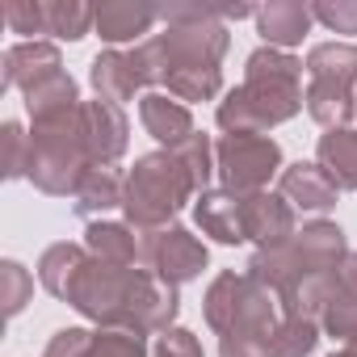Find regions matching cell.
<instances>
[{"instance_id":"1","label":"cell","mask_w":357,"mask_h":357,"mask_svg":"<svg viewBox=\"0 0 357 357\" xmlns=\"http://www.w3.org/2000/svg\"><path fill=\"white\" fill-rule=\"evenodd\" d=\"M168 22L164 34L135 47L139 72L147 84L168 89L176 101H211L223 89V55H227V9H160Z\"/></svg>"},{"instance_id":"25","label":"cell","mask_w":357,"mask_h":357,"mask_svg":"<svg viewBox=\"0 0 357 357\" xmlns=\"http://www.w3.org/2000/svg\"><path fill=\"white\" fill-rule=\"evenodd\" d=\"M43 13H47V34L68 43H80L97 26V9L80 5V0H43Z\"/></svg>"},{"instance_id":"36","label":"cell","mask_w":357,"mask_h":357,"mask_svg":"<svg viewBox=\"0 0 357 357\" xmlns=\"http://www.w3.org/2000/svg\"><path fill=\"white\" fill-rule=\"evenodd\" d=\"M332 357H357V353H349V349H340V353H332Z\"/></svg>"},{"instance_id":"7","label":"cell","mask_w":357,"mask_h":357,"mask_svg":"<svg viewBox=\"0 0 357 357\" xmlns=\"http://www.w3.org/2000/svg\"><path fill=\"white\" fill-rule=\"evenodd\" d=\"M206 324L219 332V336H252V340H273L278 324H282V303L278 294L257 282L248 269L236 273H219L206 290Z\"/></svg>"},{"instance_id":"26","label":"cell","mask_w":357,"mask_h":357,"mask_svg":"<svg viewBox=\"0 0 357 357\" xmlns=\"http://www.w3.org/2000/svg\"><path fill=\"white\" fill-rule=\"evenodd\" d=\"M315 344H319V319L282 315V324L269 340V357H307Z\"/></svg>"},{"instance_id":"33","label":"cell","mask_w":357,"mask_h":357,"mask_svg":"<svg viewBox=\"0 0 357 357\" xmlns=\"http://www.w3.org/2000/svg\"><path fill=\"white\" fill-rule=\"evenodd\" d=\"M151 357H202V344L190 328H168L160 340H155V353Z\"/></svg>"},{"instance_id":"5","label":"cell","mask_w":357,"mask_h":357,"mask_svg":"<svg viewBox=\"0 0 357 357\" xmlns=\"http://www.w3.org/2000/svg\"><path fill=\"white\" fill-rule=\"evenodd\" d=\"M93 172L89 130H84V101L55 118L34 122L30 130V181L51 198H76L80 181Z\"/></svg>"},{"instance_id":"18","label":"cell","mask_w":357,"mask_h":357,"mask_svg":"<svg viewBox=\"0 0 357 357\" xmlns=\"http://www.w3.org/2000/svg\"><path fill=\"white\" fill-rule=\"evenodd\" d=\"M59 47L55 43H17L5 51V80H0V89H34L43 76L59 72Z\"/></svg>"},{"instance_id":"19","label":"cell","mask_w":357,"mask_h":357,"mask_svg":"<svg viewBox=\"0 0 357 357\" xmlns=\"http://www.w3.org/2000/svg\"><path fill=\"white\" fill-rule=\"evenodd\" d=\"M160 22V9L155 5H130V0H109V5L97 9V34L109 43V47H122V43H135L139 34H147L151 26Z\"/></svg>"},{"instance_id":"6","label":"cell","mask_w":357,"mask_h":357,"mask_svg":"<svg viewBox=\"0 0 357 357\" xmlns=\"http://www.w3.org/2000/svg\"><path fill=\"white\" fill-rule=\"evenodd\" d=\"M198 190L190 164L176 155V151H151L143 160H135V168L126 172V223L135 231H160L172 227L176 211H181Z\"/></svg>"},{"instance_id":"11","label":"cell","mask_w":357,"mask_h":357,"mask_svg":"<svg viewBox=\"0 0 357 357\" xmlns=\"http://www.w3.org/2000/svg\"><path fill=\"white\" fill-rule=\"evenodd\" d=\"M84 130H89V155H93V168H114L122 155H126V143H130V126H126V114L122 105H109V101H84Z\"/></svg>"},{"instance_id":"2","label":"cell","mask_w":357,"mask_h":357,"mask_svg":"<svg viewBox=\"0 0 357 357\" xmlns=\"http://www.w3.org/2000/svg\"><path fill=\"white\" fill-rule=\"evenodd\" d=\"M68 307H76L84 319L101 328H122L135 336L168 332L181 303H176V286L160 282L143 265H109L89 257L76 282L68 286Z\"/></svg>"},{"instance_id":"15","label":"cell","mask_w":357,"mask_h":357,"mask_svg":"<svg viewBox=\"0 0 357 357\" xmlns=\"http://www.w3.org/2000/svg\"><path fill=\"white\" fill-rule=\"evenodd\" d=\"M89 80H93L97 97H101V101H109V105H122V101H130L139 89H147V80H143V72H139L135 51H118V47L101 51V55L89 63Z\"/></svg>"},{"instance_id":"27","label":"cell","mask_w":357,"mask_h":357,"mask_svg":"<svg viewBox=\"0 0 357 357\" xmlns=\"http://www.w3.org/2000/svg\"><path fill=\"white\" fill-rule=\"evenodd\" d=\"M80 357H147V344H143V336H135V332L101 328V332L89 336V344H84Z\"/></svg>"},{"instance_id":"20","label":"cell","mask_w":357,"mask_h":357,"mask_svg":"<svg viewBox=\"0 0 357 357\" xmlns=\"http://www.w3.org/2000/svg\"><path fill=\"white\" fill-rule=\"evenodd\" d=\"M84 248H89V257L109 261V265H143V240L130 223H105V219L89 223Z\"/></svg>"},{"instance_id":"31","label":"cell","mask_w":357,"mask_h":357,"mask_svg":"<svg viewBox=\"0 0 357 357\" xmlns=\"http://www.w3.org/2000/svg\"><path fill=\"white\" fill-rule=\"evenodd\" d=\"M311 17L332 34H357V0H319L311 5Z\"/></svg>"},{"instance_id":"4","label":"cell","mask_w":357,"mask_h":357,"mask_svg":"<svg viewBox=\"0 0 357 357\" xmlns=\"http://www.w3.org/2000/svg\"><path fill=\"white\" fill-rule=\"evenodd\" d=\"M344 257H349L344 231H340L336 223H328V219H315V223H307L290 244H282V248H257L252 261H248V273H252L257 282H265V286L278 294L282 315H290L298 290H303L307 282L332 273Z\"/></svg>"},{"instance_id":"29","label":"cell","mask_w":357,"mask_h":357,"mask_svg":"<svg viewBox=\"0 0 357 357\" xmlns=\"http://www.w3.org/2000/svg\"><path fill=\"white\" fill-rule=\"evenodd\" d=\"M5 26L13 34H26V43H34V34H47L43 0H9L5 5Z\"/></svg>"},{"instance_id":"17","label":"cell","mask_w":357,"mask_h":357,"mask_svg":"<svg viewBox=\"0 0 357 357\" xmlns=\"http://www.w3.org/2000/svg\"><path fill=\"white\" fill-rule=\"evenodd\" d=\"M311 5L303 0H273V5L257 9V30L265 38V47H278V51H290L307 38L311 30Z\"/></svg>"},{"instance_id":"9","label":"cell","mask_w":357,"mask_h":357,"mask_svg":"<svg viewBox=\"0 0 357 357\" xmlns=\"http://www.w3.org/2000/svg\"><path fill=\"white\" fill-rule=\"evenodd\" d=\"M215 168L227 194H265L269 176H278L282 168V147L269 135H223L215 147Z\"/></svg>"},{"instance_id":"8","label":"cell","mask_w":357,"mask_h":357,"mask_svg":"<svg viewBox=\"0 0 357 357\" xmlns=\"http://www.w3.org/2000/svg\"><path fill=\"white\" fill-rule=\"evenodd\" d=\"M307 114L324 130H344L357 114V47L319 43L307 55Z\"/></svg>"},{"instance_id":"10","label":"cell","mask_w":357,"mask_h":357,"mask_svg":"<svg viewBox=\"0 0 357 357\" xmlns=\"http://www.w3.org/2000/svg\"><path fill=\"white\" fill-rule=\"evenodd\" d=\"M139 240H143V269H151L168 286H185L206 269V244L185 227L139 231Z\"/></svg>"},{"instance_id":"21","label":"cell","mask_w":357,"mask_h":357,"mask_svg":"<svg viewBox=\"0 0 357 357\" xmlns=\"http://www.w3.org/2000/svg\"><path fill=\"white\" fill-rule=\"evenodd\" d=\"M315 164L336 181V190H357V130H328L319 135Z\"/></svg>"},{"instance_id":"28","label":"cell","mask_w":357,"mask_h":357,"mask_svg":"<svg viewBox=\"0 0 357 357\" xmlns=\"http://www.w3.org/2000/svg\"><path fill=\"white\" fill-rule=\"evenodd\" d=\"M34 294V278L30 269H22L17 261H5L0 265V303H5V315H17Z\"/></svg>"},{"instance_id":"23","label":"cell","mask_w":357,"mask_h":357,"mask_svg":"<svg viewBox=\"0 0 357 357\" xmlns=\"http://www.w3.org/2000/svg\"><path fill=\"white\" fill-rule=\"evenodd\" d=\"M80 105V89L76 80L59 68L51 76H43L34 89H26V109H30V122H43V118H55L63 109H76Z\"/></svg>"},{"instance_id":"24","label":"cell","mask_w":357,"mask_h":357,"mask_svg":"<svg viewBox=\"0 0 357 357\" xmlns=\"http://www.w3.org/2000/svg\"><path fill=\"white\" fill-rule=\"evenodd\" d=\"M89 261V248L84 244H51L43 257H38V282L47 286V294L55 298H68V286L76 282V273L84 269Z\"/></svg>"},{"instance_id":"3","label":"cell","mask_w":357,"mask_h":357,"mask_svg":"<svg viewBox=\"0 0 357 357\" xmlns=\"http://www.w3.org/2000/svg\"><path fill=\"white\" fill-rule=\"evenodd\" d=\"M303 63L290 51L257 47L244 63V84L231 89L219 101V126L223 135H265L278 122H290L303 101Z\"/></svg>"},{"instance_id":"22","label":"cell","mask_w":357,"mask_h":357,"mask_svg":"<svg viewBox=\"0 0 357 357\" xmlns=\"http://www.w3.org/2000/svg\"><path fill=\"white\" fill-rule=\"evenodd\" d=\"M122 198H126V176H118L114 168H93L84 181H80V190H76V215L80 219H89V223H97V215H105V211H114V206H122Z\"/></svg>"},{"instance_id":"34","label":"cell","mask_w":357,"mask_h":357,"mask_svg":"<svg viewBox=\"0 0 357 357\" xmlns=\"http://www.w3.org/2000/svg\"><path fill=\"white\" fill-rule=\"evenodd\" d=\"M89 328H63V332H55L51 336V344H47V357H80L84 353V344H89Z\"/></svg>"},{"instance_id":"16","label":"cell","mask_w":357,"mask_h":357,"mask_svg":"<svg viewBox=\"0 0 357 357\" xmlns=\"http://www.w3.org/2000/svg\"><path fill=\"white\" fill-rule=\"evenodd\" d=\"M194 219L202 227V236L219 240V244H244V202L227 190H206L198 194V206H194Z\"/></svg>"},{"instance_id":"12","label":"cell","mask_w":357,"mask_h":357,"mask_svg":"<svg viewBox=\"0 0 357 357\" xmlns=\"http://www.w3.org/2000/svg\"><path fill=\"white\" fill-rule=\"evenodd\" d=\"M240 202H244V236L257 240L261 248H282L298 236L294 206L282 194H248Z\"/></svg>"},{"instance_id":"14","label":"cell","mask_w":357,"mask_h":357,"mask_svg":"<svg viewBox=\"0 0 357 357\" xmlns=\"http://www.w3.org/2000/svg\"><path fill=\"white\" fill-rule=\"evenodd\" d=\"M278 190H282V198L294 206V211H311V215H324V211H332L336 206V181L319 168V164H286L282 168V176H278Z\"/></svg>"},{"instance_id":"35","label":"cell","mask_w":357,"mask_h":357,"mask_svg":"<svg viewBox=\"0 0 357 357\" xmlns=\"http://www.w3.org/2000/svg\"><path fill=\"white\" fill-rule=\"evenodd\" d=\"M336 290H344V294L357 298V252H349V257L336 265Z\"/></svg>"},{"instance_id":"13","label":"cell","mask_w":357,"mask_h":357,"mask_svg":"<svg viewBox=\"0 0 357 357\" xmlns=\"http://www.w3.org/2000/svg\"><path fill=\"white\" fill-rule=\"evenodd\" d=\"M139 118H143V130L164 143V151H176L181 143H190L198 130H194V114L185 101H176L168 93H147L139 101Z\"/></svg>"},{"instance_id":"32","label":"cell","mask_w":357,"mask_h":357,"mask_svg":"<svg viewBox=\"0 0 357 357\" xmlns=\"http://www.w3.org/2000/svg\"><path fill=\"white\" fill-rule=\"evenodd\" d=\"M176 155H181V160L190 164V172H194L198 190L206 194V185H211V172H215V147H211V139H206V135H194L190 143H181V147H176Z\"/></svg>"},{"instance_id":"30","label":"cell","mask_w":357,"mask_h":357,"mask_svg":"<svg viewBox=\"0 0 357 357\" xmlns=\"http://www.w3.org/2000/svg\"><path fill=\"white\" fill-rule=\"evenodd\" d=\"M0 143H5V176H26L30 172V135L17 126V122H5L0 130Z\"/></svg>"}]
</instances>
